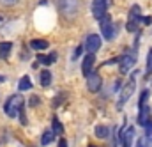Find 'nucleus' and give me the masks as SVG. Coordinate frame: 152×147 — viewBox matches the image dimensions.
Returning <instances> with one entry per match:
<instances>
[{
  "mask_svg": "<svg viewBox=\"0 0 152 147\" xmlns=\"http://www.w3.org/2000/svg\"><path fill=\"white\" fill-rule=\"evenodd\" d=\"M23 108H25V99L21 94H12L5 103V113L9 117L20 115V112H23Z\"/></svg>",
  "mask_w": 152,
  "mask_h": 147,
  "instance_id": "f257e3e1",
  "label": "nucleus"
},
{
  "mask_svg": "<svg viewBox=\"0 0 152 147\" xmlns=\"http://www.w3.org/2000/svg\"><path fill=\"white\" fill-rule=\"evenodd\" d=\"M55 4H57L60 14L66 18H75L78 12V5H80L78 0H55Z\"/></svg>",
  "mask_w": 152,
  "mask_h": 147,
  "instance_id": "f03ea898",
  "label": "nucleus"
},
{
  "mask_svg": "<svg viewBox=\"0 0 152 147\" xmlns=\"http://www.w3.org/2000/svg\"><path fill=\"white\" fill-rule=\"evenodd\" d=\"M134 87H136V82H134V74L127 80V83L122 87V90H120V96H118V103H117V107L118 108H122L124 107V103L133 96V92H134Z\"/></svg>",
  "mask_w": 152,
  "mask_h": 147,
  "instance_id": "7ed1b4c3",
  "label": "nucleus"
},
{
  "mask_svg": "<svg viewBox=\"0 0 152 147\" xmlns=\"http://www.w3.org/2000/svg\"><path fill=\"white\" fill-rule=\"evenodd\" d=\"M99 21H101V32H103V37L108 39V41H112V39L115 37V27H113L112 18H110L108 14H104Z\"/></svg>",
  "mask_w": 152,
  "mask_h": 147,
  "instance_id": "20e7f679",
  "label": "nucleus"
},
{
  "mask_svg": "<svg viewBox=\"0 0 152 147\" xmlns=\"http://www.w3.org/2000/svg\"><path fill=\"white\" fill-rule=\"evenodd\" d=\"M140 20H142V16H140V7H138V5H133V7H131V12H129V20H127V30H129V32H136Z\"/></svg>",
  "mask_w": 152,
  "mask_h": 147,
  "instance_id": "39448f33",
  "label": "nucleus"
},
{
  "mask_svg": "<svg viewBox=\"0 0 152 147\" xmlns=\"http://www.w3.org/2000/svg\"><path fill=\"white\" fill-rule=\"evenodd\" d=\"M106 9H108V0H94L92 2V14H94V18L101 20L106 14Z\"/></svg>",
  "mask_w": 152,
  "mask_h": 147,
  "instance_id": "423d86ee",
  "label": "nucleus"
},
{
  "mask_svg": "<svg viewBox=\"0 0 152 147\" xmlns=\"http://www.w3.org/2000/svg\"><path fill=\"white\" fill-rule=\"evenodd\" d=\"M85 48H87L88 53H96L101 48V37L97 34H90L87 37V41H85Z\"/></svg>",
  "mask_w": 152,
  "mask_h": 147,
  "instance_id": "0eeeda50",
  "label": "nucleus"
},
{
  "mask_svg": "<svg viewBox=\"0 0 152 147\" xmlns=\"http://www.w3.org/2000/svg\"><path fill=\"white\" fill-rule=\"evenodd\" d=\"M101 85H103V80L97 73H90L87 76V87H88L90 92H97L101 89Z\"/></svg>",
  "mask_w": 152,
  "mask_h": 147,
  "instance_id": "6e6552de",
  "label": "nucleus"
},
{
  "mask_svg": "<svg viewBox=\"0 0 152 147\" xmlns=\"http://www.w3.org/2000/svg\"><path fill=\"white\" fill-rule=\"evenodd\" d=\"M94 62H96V57H94V53H88V55L83 59V64H81V73L85 74V76H88V74L92 73Z\"/></svg>",
  "mask_w": 152,
  "mask_h": 147,
  "instance_id": "1a4fd4ad",
  "label": "nucleus"
},
{
  "mask_svg": "<svg viewBox=\"0 0 152 147\" xmlns=\"http://www.w3.org/2000/svg\"><path fill=\"white\" fill-rule=\"evenodd\" d=\"M133 137H134V129L133 128H127V129H124L122 133H120V144L122 147H131V142H133Z\"/></svg>",
  "mask_w": 152,
  "mask_h": 147,
  "instance_id": "9d476101",
  "label": "nucleus"
},
{
  "mask_svg": "<svg viewBox=\"0 0 152 147\" xmlns=\"http://www.w3.org/2000/svg\"><path fill=\"white\" fill-rule=\"evenodd\" d=\"M118 64H120V73H127L134 64V57L133 55H124V57L118 59Z\"/></svg>",
  "mask_w": 152,
  "mask_h": 147,
  "instance_id": "9b49d317",
  "label": "nucleus"
},
{
  "mask_svg": "<svg viewBox=\"0 0 152 147\" xmlns=\"http://www.w3.org/2000/svg\"><path fill=\"white\" fill-rule=\"evenodd\" d=\"M138 122H140L142 126H149V122H151V108H149L147 105H140Z\"/></svg>",
  "mask_w": 152,
  "mask_h": 147,
  "instance_id": "f8f14e48",
  "label": "nucleus"
},
{
  "mask_svg": "<svg viewBox=\"0 0 152 147\" xmlns=\"http://www.w3.org/2000/svg\"><path fill=\"white\" fill-rule=\"evenodd\" d=\"M39 82H41V85H42V87H48V85L51 83V73H50V71H46V69H44V71H41V73H39Z\"/></svg>",
  "mask_w": 152,
  "mask_h": 147,
  "instance_id": "ddd939ff",
  "label": "nucleus"
},
{
  "mask_svg": "<svg viewBox=\"0 0 152 147\" xmlns=\"http://www.w3.org/2000/svg\"><path fill=\"white\" fill-rule=\"evenodd\" d=\"M11 50H12V43H0V57L2 59H7Z\"/></svg>",
  "mask_w": 152,
  "mask_h": 147,
  "instance_id": "4468645a",
  "label": "nucleus"
},
{
  "mask_svg": "<svg viewBox=\"0 0 152 147\" xmlns=\"http://www.w3.org/2000/svg\"><path fill=\"white\" fill-rule=\"evenodd\" d=\"M30 46H32L34 50H46L50 44H48V41H44V39H36V41L30 43Z\"/></svg>",
  "mask_w": 152,
  "mask_h": 147,
  "instance_id": "2eb2a0df",
  "label": "nucleus"
},
{
  "mask_svg": "<svg viewBox=\"0 0 152 147\" xmlns=\"http://www.w3.org/2000/svg\"><path fill=\"white\" fill-rule=\"evenodd\" d=\"M18 87H20V90H28V89H32V82H30V78H28V76H23V78L20 80Z\"/></svg>",
  "mask_w": 152,
  "mask_h": 147,
  "instance_id": "dca6fc26",
  "label": "nucleus"
},
{
  "mask_svg": "<svg viewBox=\"0 0 152 147\" xmlns=\"http://www.w3.org/2000/svg\"><path fill=\"white\" fill-rule=\"evenodd\" d=\"M51 126H53V133H55V135H62V133H64V128H62V124H60V121H58L57 117H53Z\"/></svg>",
  "mask_w": 152,
  "mask_h": 147,
  "instance_id": "f3484780",
  "label": "nucleus"
},
{
  "mask_svg": "<svg viewBox=\"0 0 152 147\" xmlns=\"http://www.w3.org/2000/svg\"><path fill=\"white\" fill-rule=\"evenodd\" d=\"M108 135H110V129H108L106 126H97V128H96V137H99V138H108Z\"/></svg>",
  "mask_w": 152,
  "mask_h": 147,
  "instance_id": "a211bd4d",
  "label": "nucleus"
},
{
  "mask_svg": "<svg viewBox=\"0 0 152 147\" xmlns=\"http://www.w3.org/2000/svg\"><path fill=\"white\" fill-rule=\"evenodd\" d=\"M53 131H44L42 133V138H41V146H48V144H51L53 142Z\"/></svg>",
  "mask_w": 152,
  "mask_h": 147,
  "instance_id": "6ab92c4d",
  "label": "nucleus"
},
{
  "mask_svg": "<svg viewBox=\"0 0 152 147\" xmlns=\"http://www.w3.org/2000/svg\"><path fill=\"white\" fill-rule=\"evenodd\" d=\"M57 60V53H50L48 57H41L39 55V62H42V64H46V66H50L51 62H55Z\"/></svg>",
  "mask_w": 152,
  "mask_h": 147,
  "instance_id": "aec40b11",
  "label": "nucleus"
},
{
  "mask_svg": "<svg viewBox=\"0 0 152 147\" xmlns=\"http://www.w3.org/2000/svg\"><path fill=\"white\" fill-rule=\"evenodd\" d=\"M147 74H152V50L149 51V57H147V69H145Z\"/></svg>",
  "mask_w": 152,
  "mask_h": 147,
  "instance_id": "412c9836",
  "label": "nucleus"
},
{
  "mask_svg": "<svg viewBox=\"0 0 152 147\" xmlns=\"http://www.w3.org/2000/svg\"><path fill=\"white\" fill-rule=\"evenodd\" d=\"M64 99H66V92H62V94L58 96V99H53V108H57V107H58Z\"/></svg>",
  "mask_w": 152,
  "mask_h": 147,
  "instance_id": "4be33fe9",
  "label": "nucleus"
},
{
  "mask_svg": "<svg viewBox=\"0 0 152 147\" xmlns=\"http://www.w3.org/2000/svg\"><path fill=\"white\" fill-rule=\"evenodd\" d=\"M18 0H0V4H4V5H14Z\"/></svg>",
  "mask_w": 152,
  "mask_h": 147,
  "instance_id": "5701e85b",
  "label": "nucleus"
},
{
  "mask_svg": "<svg viewBox=\"0 0 152 147\" xmlns=\"http://www.w3.org/2000/svg\"><path fill=\"white\" fill-rule=\"evenodd\" d=\"M147 138L152 142V126L151 124H149V128H147Z\"/></svg>",
  "mask_w": 152,
  "mask_h": 147,
  "instance_id": "b1692460",
  "label": "nucleus"
},
{
  "mask_svg": "<svg viewBox=\"0 0 152 147\" xmlns=\"http://www.w3.org/2000/svg\"><path fill=\"white\" fill-rule=\"evenodd\" d=\"M81 50H83L81 46H78V48H76V51H75V59H76V57H80V53H81Z\"/></svg>",
  "mask_w": 152,
  "mask_h": 147,
  "instance_id": "393cba45",
  "label": "nucleus"
},
{
  "mask_svg": "<svg viewBox=\"0 0 152 147\" xmlns=\"http://www.w3.org/2000/svg\"><path fill=\"white\" fill-rule=\"evenodd\" d=\"M136 147H145V140H143V138H140V140H138V144H136Z\"/></svg>",
  "mask_w": 152,
  "mask_h": 147,
  "instance_id": "a878e982",
  "label": "nucleus"
},
{
  "mask_svg": "<svg viewBox=\"0 0 152 147\" xmlns=\"http://www.w3.org/2000/svg\"><path fill=\"white\" fill-rule=\"evenodd\" d=\"M58 147H67V142H66L64 138H60V142H58Z\"/></svg>",
  "mask_w": 152,
  "mask_h": 147,
  "instance_id": "bb28decb",
  "label": "nucleus"
},
{
  "mask_svg": "<svg viewBox=\"0 0 152 147\" xmlns=\"http://www.w3.org/2000/svg\"><path fill=\"white\" fill-rule=\"evenodd\" d=\"M4 80H5V76H2V74H0V82H4Z\"/></svg>",
  "mask_w": 152,
  "mask_h": 147,
  "instance_id": "cd10ccee",
  "label": "nucleus"
},
{
  "mask_svg": "<svg viewBox=\"0 0 152 147\" xmlns=\"http://www.w3.org/2000/svg\"><path fill=\"white\" fill-rule=\"evenodd\" d=\"M0 21H2V16H0Z\"/></svg>",
  "mask_w": 152,
  "mask_h": 147,
  "instance_id": "c85d7f7f",
  "label": "nucleus"
},
{
  "mask_svg": "<svg viewBox=\"0 0 152 147\" xmlns=\"http://www.w3.org/2000/svg\"><path fill=\"white\" fill-rule=\"evenodd\" d=\"M88 147H94V146H88Z\"/></svg>",
  "mask_w": 152,
  "mask_h": 147,
  "instance_id": "c756f323",
  "label": "nucleus"
}]
</instances>
